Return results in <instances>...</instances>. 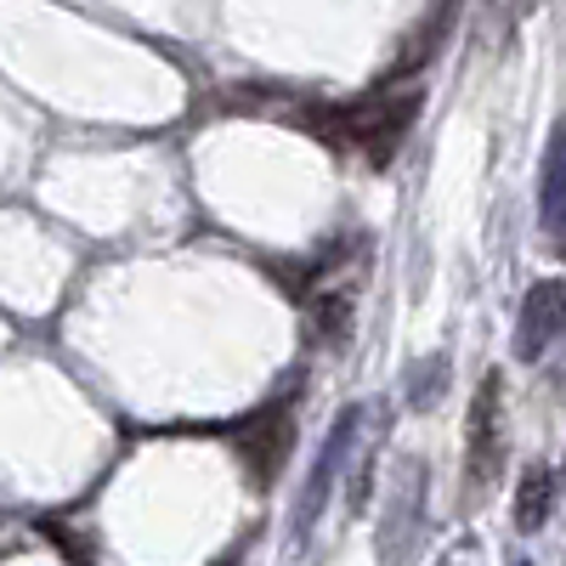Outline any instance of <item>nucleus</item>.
<instances>
[{
	"label": "nucleus",
	"instance_id": "f257e3e1",
	"mask_svg": "<svg viewBox=\"0 0 566 566\" xmlns=\"http://www.w3.org/2000/svg\"><path fill=\"white\" fill-rule=\"evenodd\" d=\"M499 459H504V374L488 368L476 380V397H470V413H464V488H470V504L493 488Z\"/></svg>",
	"mask_w": 566,
	"mask_h": 566
},
{
	"label": "nucleus",
	"instance_id": "f03ea898",
	"mask_svg": "<svg viewBox=\"0 0 566 566\" xmlns=\"http://www.w3.org/2000/svg\"><path fill=\"white\" fill-rule=\"evenodd\" d=\"M357 424H363V408H340V413H335V431H328V442H323L317 459H312L306 493H301V504H295V538H301V544H306V533L317 527V515H323V504H328V488H335L340 464H346L352 448H357Z\"/></svg>",
	"mask_w": 566,
	"mask_h": 566
},
{
	"label": "nucleus",
	"instance_id": "7ed1b4c3",
	"mask_svg": "<svg viewBox=\"0 0 566 566\" xmlns=\"http://www.w3.org/2000/svg\"><path fill=\"white\" fill-rule=\"evenodd\" d=\"M560 335H566V283L544 277V283L527 290L522 312H515V357H522V363H544Z\"/></svg>",
	"mask_w": 566,
	"mask_h": 566
},
{
	"label": "nucleus",
	"instance_id": "20e7f679",
	"mask_svg": "<svg viewBox=\"0 0 566 566\" xmlns=\"http://www.w3.org/2000/svg\"><path fill=\"white\" fill-rule=\"evenodd\" d=\"M290 437H295V419H290V408H283V397L266 402V408L244 424V431H239V453H244V464H250L255 482H272V476H277V464L290 459Z\"/></svg>",
	"mask_w": 566,
	"mask_h": 566
},
{
	"label": "nucleus",
	"instance_id": "39448f33",
	"mask_svg": "<svg viewBox=\"0 0 566 566\" xmlns=\"http://www.w3.org/2000/svg\"><path fill=\"white\" fill-rule=\"evenodd\" d=\"M538 216H544V239L566 261V119H555L544 142V165H538Z\"/></svg>",
	"mask_w": 566,
	"mask_h": 566
},
{
	"label": "nucleus",
	"instance_id": "423d86ee",
	"mask_svg": "<svg viewBox=\"0 0 566 566\" xmlns=\"http://www.w3.org/2000/svg\"><path fill=\"white\" fill-rule=\"evenodd\" d=\"M560 504V476L549 464H527L515 482V533H538Z\"/></svg>",
	"mask_w": 566,
	"mask_h": 566
},
{
	"label": "nucleus",
	"instance_id": "0eeeda50",
	"mask_svg": "<svg viewBox=\"0 0 566 566\" xmlns=\"http://www.w3.org/2000/svg\"><path fill=\"white\" fill-rule=\"evenodd\" d=\"M317 328L328 340H346V328H352V306H346V295H328V301H317Z\"/></svg>",
	"mask_w": 566,
	"mask_h": 566
},
{
	"label": "nucleus",
	"instance_id": "6e6552de",
	"mask_svg": "<svg viewBox=\"0 0 566 566\" xmlns=\"http://www.w3.org/2000/svg\"><path fill=\"white\" fill-rule=\"evenodd\" d=\"M515 566H533V560H515Z\"/></svg>",
	"mask_w": 566,
	"mask_h": 566
}]
</instances>
